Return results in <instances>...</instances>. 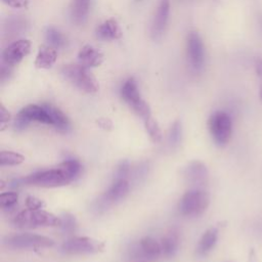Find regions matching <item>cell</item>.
<instances>
[{"mask_svg": "<svg viewBox=\"0 0 262 262\" xmlns=\"http://www.w3.org/2000/svg\"><path fill=\"white\" fill-rule=\"evenodd\" d=\"M74 181V179L58 165L55 168L34 172L28 176L13 180V186L34 185L39 187H58Z\"/></svg>", "mask_w": 262, "mask_h": 262, "instance_id": "6da1fadb", "label": "cell"}, {"mask_svg": "<svg viewBox=\"0 0 262 262\" xmlns=\"http://www.w3.org/2000/svg\"><path fill=\"white\" fill-rule=\"evenodd\" d=\"M39 122L46 125L54 126L53 119V105L52 104H29L23 107L14 119V129L23 131L30 123Z\"/></svg>", "mask_w": 262, "mask_h": 262, "instance_id": "7a4b0ae2", "label": "cell"}, {"mask_svg": "<svg viewBox=\"0 0 262 262\" xmlns=\"http://www.w3.org/2000/svg\"><path fill=\"white\" fill-rule=\"evenodd\" d=\"M18 228H36L43 226H59L60 217L41 209H26L15 215L12 220Z\"/></svg>", "mask_w": 262, "mask_h": 262, "instance_id": "3957f363", "label": "cell"}, {"mask_svg": "<svg viewBox=\"0 0 262 262\" xmlns=\"http://www.w3.org/2000/svg\"><path fill=\"white\" fill-rule=\"evenodd\" d=\"M210 204V195L202 188H191L180 199L178 210L183 216L196 217L202 215Z\"/></svg>", "mask_w": 262, "mask_h": 262, "instance_id": "277c9868", "label": "cell"}, {"mask_svg": "<svg viewBox=\"0 0 262 262\" xmlns=\"http://www.w3.org/2000/svg\"><path fill=\"white\" fill-rule=\"evenodd\" d=\"M61 74L73 85L87 93H95L99 89L97 80L88 71V68L82 64H64L61 68Z\"/></svg>", "mask_w": 262, "mask_h": 262, "instance_id": "5b68a950", "label": "cell"}, {"mask_svg": "<svg viewBox=\"0 0 262 262\" xmlns=\"http://www.w3.org/2000/svg\"><path fill=\"white\" fill-rule=\"evenodd\" d=\"M121 96L123 100L136 113L143 121L151 117L150 107L141 97L138 85L134 78H129L121 87Z\"/></svg>", "mask_w": 262, "mask_h": 262, "instance_id": "8992f818", "label": "cell"}, {"mask_svg": "<svg viewBox=\"0 0 262 262\" xmlns=\"http://www.w3.org/2000/svg\"><path fill=\"white\" fill-rule=\"evenodd\" d=\"M209 130L214 142L218 146H225L232 132V121L230 116L222 111H217L211 115L208 122Z\"/></svg>", "mask_w": 262, "mask_h": 262, "instance_id": "52a82bcc", "label": "cell"}, {"mask_svg": "<svg viewBox=\"0 0 262 262\" xmlns=\"http://www.w3.org/2000/svg\"><path fill=\"white\" fill-rule=\"evenodd\" d=\"M104 249V244L89 236H74L61 245V251L68 255L96 254Z\"/></svg>", "mask_w": 262, "mask_h": 262, "instance_id": "ba28073f", "label": "cell"}, {"mask_svg": "<svg viewBox=\"0 0 262 262\" xmlns=\"http://www.w3.org/2000/svg\"><path fill=\"white\" fill-rule=\"evenodd\" d=\"M4 245L11 249H40L50 248L54 245V241L48 236L34 234V233H20L6 236Z\"/></svg>", "mask_w": 262, "mask_h": 262, "instance_id": "9c48e42d", "label": "cell"}, {"mask_svg": "<svg viewBox=\"0 0 262 262\" xmlns=\"http://www.w3.org/2000/svg\"><path fill=\"white\" fill-rule=\"evenodd\" d=\"M130 184L128 179H114L112 185L108 189L101 195V198L96 202V210L106 209L111 204L117 203L124 199L128 193Z\"/></svg>", "mask_w": 262, "mask_h": 262, "instance_id": "30bf717a", "label": "cell"}, {"mask_svg": "<svg viewBox=\"0 0 262 262\" xmlns=\"http://www.w3.org/2000/svg\"><path fill=\"white\" fill-rule=\"evenodd\" d=\"M31 51V42L19 39L10 43L2 52V61L8 67L18 64Z\"/></svg>", "mask_w": 262, "mask_h": 262, "instance_id": "8fae6325", "label": "cell"}, {"mask_svg": "<svg viewBox=\"0 0 262 262\" xmlns=\"http://www.w3.org/2000/svg\"><path fill=\"white\" fill-rule=\"evenodd\" d=\"M182 174L185 182L192 188H202L208 183L209 172L206 165L201 161L190 162Z\"/></svg>", "mask_w": 262, "mask_h": 262, "instance_id": "7c38bea8", "label": "cell"}, {"mask_svg": "<svg viewBox=\"0 0 262 262\" xmlns=\"http://www.w3.org/2000/svg\"><path fill=\"white\" fill-rule=\"evenodd\" d=\"M187 57L194 71H201L205 63V47L200 35L195 32L187 36Z\"/></svg>", "mask_w": 262, "mask_h": 262, "instance_id": "4fadbf2b", "label": "cell"}, {"mask_svg": "<svg viewBox=\"0 0 262 262\" xmlns=\"http://www.w3.org/2000/svg\"><path fill=\"white\" fill-rule=\"evenodd\" d=\"M136 258L155 260L162 255L161 244L150 236L142 237L133 250Z\"/></svg>", "mask_w": 262, "mask_h": 262, "instance_id": "5bb4252c", "label": "cell"}, {"mask_svg": "<svg viewBox=\"0 0 262 262\" xmlns=\"http://www.w3.org/2000/svg\"><path fill=\"white\" fill-rule=\"evenodd\" d=\"M169 13H170L169 0H161L158 5L157 11L155 13V17L151 26V34L155 39H159L163 35L168 24Z\"/></svg>", "mask_w": 262, "mask_h": 262, "instance_id": "9a60e30c", "label": "cell"}, {"mask_svg": "<svg viewBox=\"0 0 262 262\" xmlns=\"http://www.w3.org/2000/svg\"><path fill=\"white\" fill-rule=\"evenodd\" d=\"M78 59L80 64L86 68H93L98 67L102 63L103 54L99 49L87 44L80 49L78 53Z\"/></svg>", "mask_w": 262, "mask_h": 262, "instance_id": "2e32d148", "label": "cell"}, {"mask_svg": "<svg viewBox=\"0 0 262 262\" xmlns=\"http://www.w3.org/2000/svg\"><path fill=\"white\" fill-rule=\"evenodd\" d=\"M96 36L100 40H117L122 37V30L115 18H108L97 27Z\"/></svg>", "mask_w": 262, "mask_h": 262, "instance_id": "e0dca14e", "label": "cell"}, {"mask_svg": "<svg viewBox=\"0 0 262 262\" xmlns=\"http://www.w3.org/2000/svg\"><path fill=\"white\" fill-rule=\"evenodd\" d=\"M217 239H218V229L217 228L212 227V228H209L208 230H206L198 243V246L195 249L196 255L199 257H204V256L208 255L215 247Z\"/></svg>", "mask_w": 262, "mask_h": 262, "instance_id": "ac0fdd59", "label": "cell"}, {"mask_svg": "<svg viewBox=\"0 0 262 262\" xmlns=\"http://www.w3.org/2000/svg\"><path fill=\"white\" fill-rule=\"evenodd\" d=\"M162 255L167 258H172L178 251L180 244L179 231L176 228H172L161 241Z\"/></svg>", "mask_w": 262, "mask_h": 262, "instance_id": "d6986e66", "label": "cell"}, {"mask_svg": "<svg viewBox=\"0 0 262 262\" xmlns=\"http://www.w3.org/2000/svg\"><path fill=\"white\" fill-rule=\"evenodd\" d=\"M56 58L57 52L54 47L50 45H42L38 50L35 66L39 69H49L55 63Z\"/></svg>", "mask_w": 262, "mask_h": 262, "instance_id": "ffe728a7", "label": "cell"}, {"mask_svg": "<svg viewBox=\"0 0 262 262\" xmlns=\"http://www.w3.org/2000/svg\"><path fill=\"white\" fill-rule=\"evenodd\" d=\"M28 27V23L26 18L20 16H11L8 17L5 23L3 24L2 33L3 36H7L8 38L17 36L19 34H23Z\"/></svg>", "mask_w": 262, "mask_h": 262, "instance_id": "44dd1931", "label": "cell"}, {"mask_svg": "<svg viewBox=\"0 0 262 262\" xmlns=\"http://www.w3.org/2000/svg\"><path fill=\"white\" fill-rule=\"evenodd\" d=\"M90 0H73L72 3V17L78 24H84L87 19L89 12Z\"/></svg>", "mask_w": 262, "mask_h": 262, "instance_id": "7402d4cb", "label": "cell"}, {"mask_svg": "<svg viewBox=\"0 0 262 262\" xmlns=\"http://www.w3.org/2000/svg\"><path fill=\"white\" fill-rule=\"evenodd\" d=\"M45 37H46V40L49 43V45L54 47L55 49L63 48L66 46L67 40H66L64 36L54 27H48L46 29Z\"/></svg>", "mask_w": 262, "mask_h": 262, "instance_id": "603a6c76", "label": "cell"}, {"mask_svg": "<svg viewBox=\"0 0 262 262\" xmlns=\"http://www.w3.org/2000/svg\"><path fill=\"white\" fill-rule=\"evenodd\" d=\"M25 161L23 155L11 151V150H2L0 152V165L4 166H16L21 164Z\"/></svg>", "mask_w": 262, "mask_h": 262, "instance_id": "cb8c5ba5", "label": "cell"}, {"mask_svg": "<svg viewBox=\"0 0 262 262\" xmlns=\"http://www.w3.org/2000/svg\"><path fill=\"white\" fill-rule=\"evenodd\" d=\"M144 127H145V130L152 142L158 143L162 140L161 128H160L158 122L152 117H150L144 121Z\"/></svg>", "mask_w": 262, "mask_h": 262, "instance_id": "d4e9b609", "label": "cell"}, {"mask_svg": "<svg viewBox=\"0 0 262 262\" xmlns=\"http://www.w3.org/2000/svg\"><path fill=\"white\" fill-rule=\"evenodd\" d=\"M59 166L75 180L82 171V165L77 159H67L59 164Z\"/></svg>", "mask_w": 262, "mask_h": 262, "instance_id": "484cf974", "label": "cell"}, {"mask_svg": "<svg viewBox=\"0 0 262 262\" xmlns=\"http://www.w3.org/2000/svg\"><path fill=\"white\" fill-rule=\"evenodd\" d=\"M59 227L64 233H68V234L74 233L77 229V221L75 216L70 213H64L62 216H60Z\"/></svg>", "mask_w": 262, "mask_h": 262, "instance_id": "4316f807", "label": "cell"}, {"mask_svg": "<svg viewBox=\"0 0 262 262\" xmlns=\"http://www.w3.org/2000/svg\"><path fill=\"white\" fill-rule=\"evenodd\" d=\"M181 138H182V126H181V122L179 120H176L170 130H169V143L172 146H177L179 145V143L181 142Z\"/></svg>", "mask_w": 262, "mask_h": 262, "instance_id": "83f0119b", "label": "cell"}, {"mask_svg": "<svg viewBox=\"0 0 262 262\" xmlns=\"http://www.w3.org/2000/svg\"><path fill=\"white\" fill-rule=\"evenodd\" d=\"M18 200V193L15 191L2 192L0 195V207L3 210H9L15 206Z\"/></svg>", "mask_w": 262, "mask_h": 262, "instance_id": "f1b7e54d", "label": "cell"}, {"mask_svg": "<svg viewBox=\"0 0 262 262\" xmlns=\"http://www.w3.org/2000/svg\"><path fill=\"white\" fill-rule=\"evenodd\" d=\"M129 174H130V164L127 160H124L117 167V170L115 173V179H128Z\"/></svg>", "mask_w": 262, "mask_h": 262, "instance_id": "f546056e", "label": "cell"}, {"mask_svg": "<svg viewBox=\"0 0 262 262\" xmlns=\"http://www.w3.org/2000/svg\"><path fill=\"white\" fill-rule=\"evenodd\" d=\"M43 203L35 196H28L26 199V206L28 209H41Z\"/></svg>", "mask_w": 262, "mask_h": 262, "instance_id": "4dcf8cb0", "label": "cell"}, {"mask_svg": "<svg viewBox=\"0 0 262 262\" xmlns=\"http://www.w3.org/2000/svg\"><path fill=\"white\" fill-rule=\"evenodd\" d=\"M10 120V115L8 113V111L4 107L3 104L0 105V121H1V130H3L5 128V125L8 123V121Z\"/></svg>", "mask_w": 262, "mask_h": 262, "instance_id": "1f68e13d", "label": "cell"}, {"mask_svg": "<svg viewBox=\"0 0 262 262\" xmlns=\"http://www.w3.org/2000/svg\"><path fill=\"white\" fill-rule=\"evenodd\" d=\"M3 3L12 8H25L28 6V0H2Z\"/></svg>", "mask_w": 262, "mask_h": 262, "instance_id": "d6a6232c", "label": "cell"}, {"mask_svg": "<svg viewBox=\"0 0 262 262\" xmlns=\"http://www.w3.org/2000/svg\"><path fill=\"white\" fill-rule=\"evenodd\" d=\"M97 124L102 128V129H105V130H110L112 129L113 127V123L110 119H105V118H101L97 121Z\"/></svg>", "mask_w": 262, "mask_h": 262, "instance_id": "836d02e7", "label": "cell"}, {"mask_svg": "<svg viewBox=\"0 0 262 262\" xmlns=\"http://www.w3.org/2000/svg\"><path fill=\"white\" fill-rule=\"evenodd\" d=\"M257 28L259 36L262 39V11H259L257 14Z\"/></svg>", "mask_w": 262, "mask_h": 262, "instance_id": "e575fe53", "label": "cell"}, {"mask_svg": "<svg viewBox=\"0 0 262 262\" xmlns=\"http://www.w3.org/2000/svg\"><path fill=\"white\" fill-rule=\"evenodd\" d=\"M255 69H256V73L259 77L262 78V58H258L255 62Z\"/></svg>", "mask_w": 262, "mask_h": 262, "instance_id": "d590c367", "label": "cell"}, {"mask_svg": "<svg viewBox=\"0 0 262 262\" xmlns=\"http://www.w3.org/2000/svg\"><path fill=\"white\" fill-rule=\"evenodd\" d=\"M259 99H260V102L262 103V85L260 86V89H259Z\"/></svg>", "mask_w": 262, "mask_h": 262, "instance_id": "8d00e7d4", "label": "cell"}, {"mask_svg": "<svg viewBox=\"0 0 262 262\" xmlns=\"http://www.w3.org/2000/svg\"><path fill=\"white\" fill-rule=\"evenodd\" d=\"M136 1H142V0H136Z\"/></svg>", "mask_w": 262, "mask_h": 262, "instance_id": "74e56055", "label": "cell"}]
</instances>
